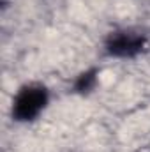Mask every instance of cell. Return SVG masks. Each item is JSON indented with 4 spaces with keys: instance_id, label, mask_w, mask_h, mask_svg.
Returning <instances> with one entry per match:
<instances>
[{
    "instance_id": "1",
    "label": "cell",
    "mask_w": 150,
    "mask_h": 152,
    "mask_svg": "<svg viewBox=\"0 0 150 152\" xmlns=\"http://www.w3.org/2000/svg\"><path fill=\"white\" fill-rule=\"evenodd\" d=\"M51 103L50 88L41 81H28L18 87L11 103V117L14 122L30 124L41 118Z\"/></svg>"
},
{
    "instance_id": "2",
    "label": "cell",
    "mask_w": 150,
    "mask_h": 152,
    "mask_svg": "<svg viewBox=\"0 0 150 152\" xmlns=\"http://www.w3.org/2000/svg\"><path fill=\"white\" fill-rule=\"evenodd\" d=\"M143 48H145V37L131 30L111 34V37L106 42V51L115 58H133L140 55Z\"/></svg>"
}]
</instances>
